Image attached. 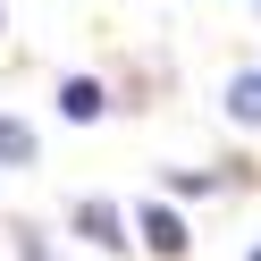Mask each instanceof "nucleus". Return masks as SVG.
I'll return each mask as SVG.
<instances>
[{"label":"nucleus","instance_id":"nucleus-3","mask_svg":"<svg viewBox=\"0 0 261 261\" xmlns=\"http://www.w3.org/2000/svg\"><path fill=\"white\" fill-rule=\"evenodd\" d=\"M101 101H110V93L93 85V76H68V93H59V110H68L76 126H85V118H101Z\"/></svg>","mask_w":261,"mask_h":261},{"label":"nucleus","instance_id":"nucleus-6","mask_svg":"<svg viewBox=\"0 0 261 261\" xmlns=\"http://www.w3.org/2000/svg\"><path fill=\"white\" fill-rule=\"evenodd\" d=\"M253 261H261V244H253Z\"/></svg>","mask_w":261,"mask_h":261},{"label":"nucleus","instance_id":"nucleus-2","mask_svg":"<svg viewBox=\"0 0 261 261\" xmlns=\"http://www.w3.org/2000/svg\"><path fill=\"white\" fill-rule=\"evenodd\" d=\"M76 236H85V244H101V253H110V244H126V236H118V211H110V202H76Z\"/></svg>","mask_w":261,"mask_h":261},{"label":"nucleus","instance_id":"nucleus-5","mask_svg":"<svg viewBox=\"0 0 261 261\" xmlns=\"http://www.w3.org/2000/svg\"><path fill=\"white\" fill-rule=\"evenodd\" d=\"M0 160H34V126L25 118H0Z\"/></svg>","mask_w":261,"mask_h":261},{"label":"nucleus","instance_id":"nucleus-4","mask_svg":"<svg viewBox=\"0 0 261 261\" xmlns=\"http://www.w3.org/2000/svg\"><path fill=\"white\" fill-rule=\"evenodd\" d=\"M227 110H236L244 126H261V68H253V76H236V85H227Z\"/></svg>","mask_w":261,"mask_h":261},{"label":"nucleus","instance_id":"nucleus-1","mask_svg":"<svg viewBox=\"0 0 261 261\" xmlns=\"http://www.w3.org/2000/svg\"><path fill=\"white\" fill-rule=\"evenodd\" d=\"M135 227H143V244H152V253H169V261L186 253V219H177V211H160V202H143V219H135Z\"/></svg>","mask_w":261,"mask_h":261}]
</instances>
